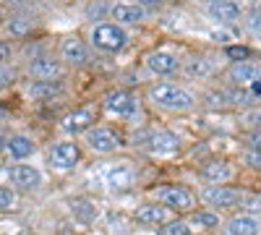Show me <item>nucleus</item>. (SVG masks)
Here are the masks:
<instances>
[{
	"instance_id": "nucleus-1",
	"label": "nucleus",
	"mask_w": 261,
	"mask_h": 235,
	"mask_svg": "<svg viewBox=\"0 0 261 235\" xmlns=\"http://www.w3.org/2000/svg\"><path fill=\"white\" fill-rule=\"evenodd\" d=\"M149 97L154 99L157 105L167 110H191L193 108V97L178 87H172V84H160V87H151Z\"/></svg>"
},
{
	"instance_id": "nucleus-2",
	"label": "nucleus",
	"mask_w": 261,
	"mask_h": 235,
	"mask_svg": "<svg viewBox=\"0 0 261 235\" xmlns=\"http://www.w3.org/2000/svg\"><path fill=\"white\" fill-rule=\"evenodd\" d=\"M92 39H94V45H97L99 50L115 53V50H120V47L125 45L128 37H125V32H123L120 27H115V24H102V27L94 29Z\"/></svg>"
},
{
	"instance_id": "nucleus-3",
	"label": "nucleus",
	"mask_w": 261,
	"mask_h": 235,
	"mask_svg": "<svg viewBox=\"0 0 261 235\" xmlns=\"http://www.w3.org/2000/svg\"><path fill=\"white\" fill-rule=\"evenodd\" d=\"M157 199L162 204L172 206V209H183V212H188L193 206V196L188 194L186 188H180V186H165V188H160L157 191Z\"/></svg>"
},
{
	"instance_id": "nucleus-4",
	"label": "nucleus",
	"mask_w": 261,
	"mask_h": 235,
	"mask_svg": "<svg viewBox=\"0 0 261 235\" xmlns=\"http://www.w3.org/2000/svg\"><path fill=\"white\" fill-rule=\"evenodd\" d=\"M79 157H81L79 146L71 144V141H60V144H55V146H53V152H50V162H53L55 167H60V170L73 167V165L79 162Z\"/></svg>"
},
{
	"instance_id": "nucleus-5",
	"label": "nucleus",
	"mask_w": 261,
	"mask_h": 235,
	"mask_svg": "<svg viewBox=\"0 0 261 235\" xmlns=\"http://www.w3.org/2000/svg\"><path fill=\"white\" fill-rule=\"evenodd\" d=\"M105 108L110 110L113 115H134L136 113V99L130 97L128 92H123V89H118V92H110L105 97Z\"/></svg>"
},
{
	"instance_id": "nucleus-6",
	"label": "nucleus",
	"mask_w": 261,
	"mask_h": 235,
	"mask_svg": "<svg viewBox=\"0 0 261 235\" xmlns=\"http://www.w3.org/2000/svg\"><path fill=\"white\" fill-rule=\"evenodd\" d=\"M241 199H243L241 191L227 188V186H212L204 191V201H209L212 206H235Z\"/></svg>"
},
{
	"instance_id": "nucleus-7",
	"label": "nucleus",
	"mask_w": 261,
	"mask_h": 235,
	"mask_svg": "<svg viewBox=\"0 0 261 235\" xmlns=\"http://www.w3.org/2000/svg\"><path fill=\"white\" fill-rule=\"evenodd\" d=\"M89 146L94 149V152H113L115 146H120V136L113 134L110 128H97V131L89 134Z\"/></svg>"
},
{
	"instance_id": "nucleus-8",
	"label": "nucleus",
	"mask_w": 261,
	"mask_h": 235,
	"mask_svg": "<svg viewBox=\"0 0 261 235\" xmlns=\"http://www.w3.org/2000/svg\"><path fill=\"white\" fill-rule=\"evenodd\" d=\"M11 180L21 188H34V186H39L42 175L32 165H16V167H11Z\"/></svg>"
},
{
	"instance_id": "nucleus-9",
	"label": "nucleus",
	"mask_w": 261,
	"mask_h": 235,
	"mask_svg": "<svg viewBox=\"0 0 261 235\" xmlns=\"http://www.w3.org/2000/svg\"><path fill=\"white\" fill-rule=\"evenodd\" d=\"M63 58L65 60H71V63H86L89 60V50H86V45L81 39L76 37H68V39H63Z\"/></svg>"
},
{
	"instance_id": "nucleus-10",
	"label": "nucleus",
	"mask_w": 261,
	"mask_h": 235,
	"mask_svg": "<svg viewBox=\"0 0 261 235\" xmlns=\"http://www.w3.org/2000/svg\"><path fill=\"white\" fill-rule=\"evenodd\" d=\"M94 123V113L92 110H76V113H71L68 118L63 120V128L68 134H81V131H86Z\"/></svg>"
},
{
	"instance_id": "nucleus-11",
	"label": "nucleus",
	"mask_w": 261,
	"mask_h": 235,
	"mask_svg": "<svg viewBox=\"0 0 261 235\" xmlns=\"http://www.w3.org/2000/svg\"><path fill=\"white\" fill-rule=\"evenodd\" d=\"M209 13L220 21H235L241 16V6L235 0H212L209 3Z\"/></svg>"
},
{
	"instance_id": "nucleus-12",
	"label": "nucleus",
	"mask_w": 261,
	"mask_h": 235,
	"mask_svg": "<svg viewBox=\"0 0 261 235\" xmlns=\"http://www.w3.org/2000/svg\"><path fill=\"white\" fill-rule=\"evenodd\" d=\"M146 139L154 152H175L178 149V136H172L170 131H151L146 134Z\"/></svg>"
},
{
	"instance_id": "nucleus-13",
	"label": "nucleus",
	"mask_w": 261,
	"mask_h": 235,
	"mask_svg": "<svg viewBox=\"0 0 261 235\" xmlns=\"http://www.w3.org/2000/svg\"><path fill=\"white\" fill-rule=\"evenodd\" d=\"M136 220L144 225H162L167 220V212L165 206H154V204H144L136 209Z\"/></svg>"
},
{
	"instance_id": "nucleus-14",
	"label": "nucleus",
	"mask_w": 261,
	"mask_h": 235,
	"mask_svg": "<svg viewBox=\"0 0 261 235\" xmlns=\"http://www.w3.org/2000/svg\"><path fill=\"white\" fill-rule=\"evenodd\" d=\"M113 18L123 21V24H134V21L144 18V8L136 3H118V6H113Z\"/></svg>"
},
{
	"instance_id": "nucleus-15",
	"label": "nucleus",
	"mask_w": 261,
	"mask_h": 235,
	"mask_svg": "<svg viewBox=\"0 0 261 235\" xmlns=\"http://www.w3.org/2000/svg\"><path fill=\"white\" fill-rule=\"evenodd\" d=\"M29 71H32V76H37V79H53V76L60 73V66H58L53 58H34L32 66H29Z\"/></svg>"
},
{
	"instance_id": "nucleus-16",
	"label": "nucleus",
	"mask_w": 261,
	"mask_h": 235,
	"mask_svg": "<svg viewBox=\"0 0 261 235\" xmlns=\"http://www.w3.org/2000/svg\"><path fill=\"white\" fill-rule=\"evenodd\" d=\"M227 232L230 235H258V222L253 217H246V215L232 217L227 225Z\"/></svg>"
},
{
	"instance_id": "nucleus-17",
	"label": "nucleus",
	"mask_w": 261,
	"mask_h": 235,
	"mask_svg": "<svg viewBox=\"0 0 261 235\" xmlns=\"http://www.w3.org/2000/svg\"><path fill=\"white\" fill-rule=\"evenodd\" d=\"M149 68L157 73H172L178 68V60L167 53H154V55H149Z\"/></svg>"
},
{
	"instance_id": "nucleus-18",
	"label": "nucleus",
	"mask_w": 261,
	"mask_h": 235,
	"mask_svg": "<svg viewBox=\"0 0 261 235\" xmlns=\"http://www.w3.org/2000/svg\"><path fill=\"white\" fill-rule=\"evenodd\" d=\"M230 76L238 84H248V81H256L261 76V71H258V66H253V63H238V66L230 71Z\"/></svg>"
},
{
	"instance_id": "nucleus-19",
	"label": "nucleus",
	"mask_w": 261,
	"mask_h": 235,
	"mask_svg": "<svg viewBox=\"0 0 261 235\" xmlns=\"http://www.w3.org/2000/svg\"><path fill=\"white\" fill-rule=\"evenodd\" d=\"M6 146H8V152H11L16 160H24V157H29V154L34 152V144H32L27 136H13Z\"/></svg>"
},
{
	"instance_id": "nucleus-20",
	"label": "nucleus",
	"mask_w": 261,
	"mask_h": 235,
	"mask_svg": "<svg viewBox=\"0 0 261 235\" xmlns=\"http://www.w3.org/2000/svg\"><path fill=\"white\" fill-rule=\"evenodd\" d=\"M130 178H134V175H130V170L123 167V165L107 170V186H110V188H125L130 183Z\"/></svg>"
},
{
	"instance_id": "nucleus-21",
	"label": "nucleus",
	"mask_w": 261,
	"mask_h": 235,
	"mask_svg": "<svg viewBox=\"0 0 261 235\" xmlns=\"http://www.w3.org/2000/svg\"><path fill=\"white\" fill-rule=\"evenodd\" d=\"M201 175L209 178V180H225V178L230 175V167H227L225 162H206V165L201 167Z\"/></svg>"
},
{
	"instance_id": "nucleus-22",
	"label": "nucleus",
	"mask_w": 261,
	"mask_h": 235,
	"mask_svg": "<svg viewBox=\"0 0 261 235\" xmlns=\"http://www.w3.org/2000/svg\"><path fill=\"white\" fill-rule=\"evenodd\" d=\"M63 92V87L55 81H37V84H32L29 87V94L32 97H53V94H60Z\"/></svg>"
},
{
	"instance_id": "nucleus-23",
	"label": "nucleus",
	"mask_w": 261,
	"mask_h": 235,
	"mask_svg": "<svg viewBox=\"0 0 261 235\" xmlns=\"http://www.w3.org/2000/svg\"><path fill=\"white\" fill-rule=\"evenodd\" d=\"M71 206H73V215H76L79 220H84V222H89V220L97 217V209H94L89 201H84V199H76Z\"/></svg>"
},
{
	"instance_id": "nucleus-24",
	"label": "nucleus",
	"mask_w": 261,
	"mask_h": 235,
	"mask_svg": "<svg viewBox=\"0 0 261 235\" xmlns=\"http://www.w3.org/2000/svg\"><path fill=\"white\" fill-rule=\"evenodd\" d=\"M191 222L199 225V227H214L220 220H217V215H209V212H196V215L191 217Z\"/></svg>"
},
{
	"instance_id": "nucleus-25",
	"label": "nucleus",
	"mask_w": 261,
	"mask_h": 235,
	"mask_svg": "<svg viewBox=\"0 0 261 235\" xmlns=\"http://www.w3.org/2000/svg\"><path fill=\"white\" fill-rule=\"evenodd\" d=\"M160 235H188V225L186 222H167L162 230H160Z\"/></svg>"
},
{
	"instance_id": "nucleus-26",
	"label": "nucleus",
	"mask_w": 261,
	"mask_h": 235,
	"mask_svg": "<svg viewBox=\"0 0 261 235\" xmlns=\"http://www.w3.org/2000/svg\"><path fill=\"white\" fill-rule=\"evenodd\" d=\"M225 53H227V58L241 60V63H246V58H251V50H248V47H241V45H232V47H227Z\"/></svg>"
},
{
	"instance_id": "nucleus-27",
	"label": "nucleus",
	"mask_w": 261,
	"mask_h": 235,
	"mask_svg": "<svg viewBox=\"0 0 261 235\" xmlns=\"http://www.w3.org/2000/svg\"><path fill=\"white\" fill-rule=\"evenodd\" d=\"M13 201H16V196L11 194L8 188L0 186V209H11V206H13Z\"/></svg>"
},
{
	"instance_id": "nucleus-28",
	"label": "nucleus",
	"mask_w": 261,
	"mask_h": 235,
	"mask_svg": "<svg viewBox=\"0 0 261 235\" xmlns=\"http://www.w3.org/2000/svg\"><path fill=\"white\" fill-rule=\"evenodd\" d=\"M8 29L13 32V34H18V37H24L32 27H29V21H11V24H8Z\"/></svg>"
},
{
	"instance_id": "nucleus-29",
	"label": "nucleus",
	"mask_w": 261,
	"mask_h": 235,
	"mask_svg": "<svg viewBox=\"0 0 261 235\" xmlns=\"http://www.w3.org/2000/svg\"><path fill=\"white\" fill-rule=\"evenodd\" d=\"M16 81V71L13 68H0V87H8Z\"/></svg>"
},
{
	"instance_id": "nucleus-30",
	"label": "nucleus",
	"mask_w": 261,
	"mask_h": 235,
	"mask_svg": "<svg viewBox=\"0 0 261 235\" xmlns=\"http://www.w3.org/2000/svg\"><path fill=\"white\" fill-rule=\"evenodd\" d=\"M248 165L256 167V170H261V152H251L248 154Z\"/></svg>"
},
{
	"instance_id": "nucleus-31",
	"label": "nucleus",
	"mask_w": 261,
	"mask_h": 235,
	"mask_svg": "<svg viewBox=\"0 0 261 235\" xmlns=\"http://www.w3.org/2000/svg\"><path fill=\"white\" fill-rule=\"evenodd\" d=\"M246 123H256V125H261V110H256V113L246 115Z\"/></svg>"
},
{
	"instance_id": "nucleus-32",
	"label": "nucleus",
	"mask_w": 261,
	"mask_h": 235,
	"mask_svg": "<svg viewBox=\"0 0 261 235\" xmlns=\"http://www.w3.org/2000/svg\"><path fill=\"white\" fill-rule=\"evenodd\" d=\"M251 144H253V152H261V131H258V134H253Z\"/></svg>"
},
{
	"instance_id": "nucleus-33",
	"label": "nucleus",
	"mask_w": 261,
	"mask_h": 235,
	"mask_svg": "<svg viewBox=\"0 0 261 235\" xmlns=\"http://www.w3.org/2000/svg\"><path fill=\"white\" fill-rule=\"evenodd\" d=\"M8 55H11V47L6 45V42H0V60H6Z\"/></svg>"
},
{
	"instance_id": "nucleus-34",
	"label": "nucleus",
	"mask_w": 261,
	"mask_h": 235,
	"mask_svg": "<svg viewBox=\"0 0 261 235\" xmlns=\"http://www.w3.org/2000/svg\"><path fill=\"white\" fill-rule=\"evenodd\" d=\"M139 3H144V6H157L160 0H139Z\"/></svg>"
},
{
	"instance_id": "nucleus-35",
	"label": "nucleus",
	"mask_w": 261,
	"mask_h": 235,
	"mask_svg": "<svg viewBox=\"0 0 261 235\" xmlns=\"http://www.w3.org/2000/svg\"><path fill=\"white\" fill-rule=\"evenodd\" d=\"M3 146H6V144H3V139H0V152H3Z\"/></svg>"
}]
</instances>
